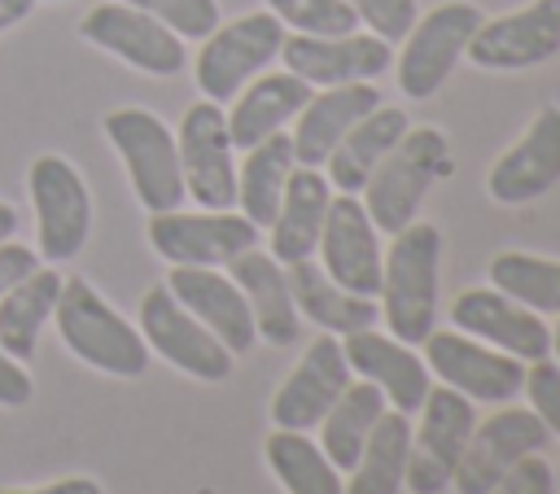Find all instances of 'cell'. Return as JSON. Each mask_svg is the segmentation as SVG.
Wrapping results in <instances>:
<instances>
[{
  "label": "cell",
  "mask_w": 560,
  "mask_h": 494,
  "mask_svg": "<svg viewBox=\"0 0 560 494\" xmlns=\"http://www.w3.org/2000/svg\"><path fill=\"white\" fill-rule=\"evenodd\" d=\"M455 170V153L442 127L420 122L398 136V144L376 162L368 184L359 188V201L381 236L402 232L411 219H420V201L433 184H442Z\"/></svg>",
  "instance_id": "obj_1"
},
{
  "label": "cell",
  "mask_w": 560,
  "mask_h": 494,
  "mask_svg": "<svg viewBox=\"0 0 560 494\" xmlns=\"http://www.w3.org/2000/svg\"><path fill=\"white\" fill-rule=\"evenodd\" d=\"M438 262H442V232L433 223L411 219L402 232L389 236V249L381 254V289H376V310L389 337L420 345L433 332Z\"/></svg>",
  "instance_id": "obj_2"
},
{
  "label": "cell",
  "mask_w": 560,
  "mask_h": 494,
  "mask_svg": "<svg viewBox=\"0 0 560 494\" xmlns=\"http://www.w3.org/2000/svg\"><path fill=\"white\" fill-rule=\"evenodd\" d=\"M52 319H57V332L66 341V350L105 372V376H144L149 367V345L140 337V328H131L83 275H70L61 280V293H57V306H52Z\"/></svg>",
  "instance_id": "obj_3"
},
{
  "label": "cell",
  "mask_w": 560,
  "mask_h": 494,
  "mask_svg": "<svg viewBox=\"0 0 560 494\" xmlns=\"http://www.w3.org/2000/svg\"><path fill=\"white\" fill-rule=\"evenodd\" d=\"M105 136L114 144V153L127 166L131 192L149 214L162 210H179L184 205V170H179V149H175V131L140 105H122L105 114Z\"/></svg>",
  "instance_id": "obj_4"
},
{
  "label": "cell",
  "mask_w": 560,
  "mask_h": 494,
  "mask_svg": "<svg viewBox=\"0 0 560 494\" xmlns=\"http://www.w3.org/2000/svg\"><path fill=\"white\" fill-rule=\"evenodd\" d=\"M481 9L472 0H442L429 13H416L402 48L394 57V79L407 101H429L442 92L451 70L464 61L472 31L481 26Z\"/></svg>",
  "instance_id": "obj_5"
},
{
  "label": "cell",
  "mask_w": 560,
  "mask_h": 494,
  "mask_svg": "<svg viewBox=\"0 0 560 494\" xmlns=\"http://www.w3.org/2000/svg\"><path fill=\"white\" fill-rule=\"evenodd\" d=\"M284 44V26L276 13L258 9V13H241L232 22H219L206 39L201 52L192 61V79L197 92L214 105H228L254 74H262Z\"/></svg>",
  "instance_id": "obj_6"
},
{
  "label": "cell",
  "mask_w": 560,
  "mask_h": 494,
  "mask_svg": "<svg viewBox=\"0 0 560 494\" xmlns=\"http://www.w3.org/2000/svg\"><path fill=\"white\" fill-rule=\"evenodd\" d=\"M477 424V411L464 393L451 385H429L416 424H411V446H407V481L402 490L411 494H442L451 485V472L468 446V433Z\"/></svg>",
  "instance_id": "obj_7"
},
{
  "label": "cell",
  "mask_w": 560,
  "mask_h": 494,
  "mask_svg": "<svg viewBox=\"0 0 560 494\" xmlns=\"http://www.w3.org/2000/svg\"><path fill=\"white\" fill-rule=\"evenodd\" d=\"M424 367L438 385H451L468 402H512L525 385V363L459 332V328H433L420 341Z\"/></svg>",
  "instance_id": "obj_8"
},
{
  "label": "cell",
  "mask_w": 560,
  "mask_h": 494,
  "mask_svg": "<svg viewBox=\"0 0 560 494\" xmlns=\"http://www.w3.org/2000/svg\"><path fill=\"white\" fill-rule=\"evenodd\" d=\"M26 188L35 205L39 254L48 258V267L70 262L88 245V232H92V197H88L83 175L61 153H39L26 170Z\"/></svg>",
  "instance_id": "obj_9"
},
{
  "label": "cell",
  "mask_w": 560,
  "mask_h": 494,
  "mask_svg": "<svg viewBox=\"0 0 560 494\" xmlns=\"http://www.w3.org/2000/svg\"><path fill=\"white\" fill-rule=\"evenodd\" d=\"M140 337H144L149 354L166 358L171 367H179L192 380H210L214 385V380L232 376L236 354L197 315H188L166 284H153L140 297Z\"/></svg>",
  "instance_id": "obj_10"
},
{
  "label": "cell",
  "mask_w": 560,
  "mask_h": 494,
  "mask_svg": "<svg viewBox=\"0 0 560 494\" xmlns=\"http://www.w3.org/2000/svg\"><path fill=\"white\" fill-rule=\"evenodd\" d=\"M175 149H179L184 192L201 210H232L236 205V144L228 136L223 105L206 96L188 105L175 131Z\"/></svg>",
  "instance_id": "obj_11"
},
{
  "label": "cell",
  "mask_w": 560,
  "mask_h": 494,
  "mask_svg": "<svg viewBox=\"0 0 560 494\" xmlns=\"http://www.w3.org/2000/svg\"><path fill=\"white\" fill-rule=\"evenodd\" d=\"M149 245L171 267H228L258 245V227L241 210H162L149 214Z\"/></svg>",
  "instance_id": "obj_12"
},
{
  "label": "cell",
  "mask_w": 560,
  "mask_h": 494,
  "mask_svg": "<svg viewBox=\"0 0 560 494\" xmlns=\"http://www.w3.org/2000/svg\"><path fill=\"white\" fill-rule=\"evenodd\" d=\"M79 35L88 44L114 52L131 70L153 74V79H171V74H179L188 66L184 39L171 26H162L158 17H149V13H140V9H131L122 0L88 9V17L79 22Z\"/></svg>",
  "instance_id": "obj_13"
},
{
  "label": "cell",
  "mask_w": 560,
  "mask_h": 494,
  "mask_svg": "<svg viewBox=\"0 0 560 494\" xmlns=\"http://www.w3.org/2000/svg\"><path fill=\"white\" fill-rule=\"evenodd\" d=\"M547 437H551V433L542 428V420H538L534 411L503 402V411H490V420L472 424L468 446H464V455H459V463H455V472H451L455 494H490L494 481H499L512 463H521L525 455L542 450Z\"/></svg>",
  "instance_id": "obj_14"
},
{
  "label": "cell",
  "mask_w": 560,
  "mask_h": 494,
  "mask_svg": "<svg viewBox=\"0 0 560 494\" xmlns=\"http://www.w3.org/2000/svg\"><path fill=\"white\" fill-rule=\"evenodd\" d=\"M560 52V0H529L525 9L481 17L468 39L477 70H534Z\"/></svg>",
  "instance_id": "obj_15"
},
{
  "label": "cell",
  "mask_w": 560,
  "mask_h": 494,
  "mask_svg": "<svg viewBox=\"0 0 560 494\" xmlns=\"http://www.w3.org/2000/svg\"><path fill=\"white\" fill-rule=\"evenodd\" d=\"M280 61L289 74H298L311 87H337V83H372L394 66V48L372 31L350 35H284Z\"/></svg>",
  "instance_id": "obj_16"
},
{
  "label": "cell",
  "mask_w": 560,
  "mask_h": 494,
  "mask_svg": "<svg viewBox=\"0 0 560 494\" xmlns=\"http://www.w3.org/2000/svg\"><path fill=\"white\" fill-rule=\"evenodd\" d=\"M560 184V105H538L529 127L494 157L486 175V192L499 205L538 201Z\"/></svg>",
  "instance_id": "obj_17"
},
{
  "label": "cell",
  "mask_w": 560,
  "mask_h": 494,
  "mask_svg": "<svg viewBox=\"0 0 560 494\" xmlns=\"http://www.w3.org/2000/svg\"><path fill=\"white\" fill-rule=\"evenodd\" d=\"M350 385V363L341 354V337L319 332L302 358L289 367V376L276 385L271 393V428H298L311 433L324 411L341 398V389Z\"/></svg>",
  "instance_id": "obj_18"
},
{
  "label": "cell",
  "mask_w": 560,
  "mask_h": 494,
  "mask_svg": "<svg viewBox=\"0 0 560 494\" xmlns=\"http://www.w3.org/2000/svg\"><path fill=\"white\" fill-rule=\"evenodd\" d=\"M451 328H459L521 363L547 358V350H551V324L542 315H534L529 306L512 302L508 293H499L494 284L464 289L451 302Z\"/></svg>",
  "instance_id": "obj_19"
},
{
  "label": "cell",
  "mask_w": 560,
  "mask_h": 494,
  "mask_svg": "<svg viewBox=\"0 0 560 494\" xmlns=\"http://www.w3.org/2000/svg\"><path fill=\"white\" fill-rule=\"evenodd\" d=\"M319 267L350 293L376 297L381 289V232L354 192H332L319 232Z\"/></svg>",
  "instance_id": "obj_20"
},
{
  "label": "cell",
  "mask_w": 560,
  "mask_h": 494,
  "mask_svg": "<svg viewBox=\"0 0 560 494\" xmlns=\"http://www.w3.org/2000/svg\"><path fill=\"white\" fill-rule=\"evenodd\" d=\"M341 354L350 363V376L376 385L394 411H402V415L420 411V402L433 385L420 345H407V341H398V337H389L372 324V328H359V332L341 337Z\"/></svg>",
  "instance_id": "obj_21"
},
{
  "label": "cell",
  "mask_w": 560,
  "mask_h": 494,
  "mask_svg": "<svg viewBox=\"0 0 560 494\" xmlns=\"http://www.w3.org/2000/svg\"><path fill=\"white\" fill-rule=\"evenodd\" d=\"M166 289L175 293V302L197 315L232 354H245L258 332H254V315L249 302L241 293V284L232 275H223L219 267H171Z\"/></svg>",
  "instance_id": "obj_22"
},
{
  "label": "cell",
  "mask_w": 560,
  "mask_h": 494,
  "mask_svg": "<svg viewBox=\"0 0 560 494\" xmlns=\"http://www.w3.org/2000/svg\"><path fill=\"white\" fill-rule=\"evenodd\" d=\"M381 105V92L372 83H337V87H315L311 101L298 109L293 118V157L298 166H324L328 153L337 149V140L368 114Z\"/></svg>",
  "instance_id": "obj_23"
},
{
  "label": "cell",
  "mask_w": 560,
  "mask_h": 494,
  "mask_svg": "<svg viewBox=\"0 0 560 494\" xmlns=\"http://www.w3.org/2000/svg\"><path fill=\"white\" fill-rule=\"evenodd\" d=\"M328 201H332V184L319 166H293L289 170V184H284V197H280V210L271 219V258L280 267H293L302 258H315V245H319V232H324V219H328Z\"/></svg>",
  "instance_id": "obj_24"
},
{
  "label": "cell",
  "mask_w": 560,
  "mask_h": 494,
  "mask_svg": "<svg viewBox=\"0 0 560 494\" xmlns=\"http://www.w3.org/2000/svg\"><path fill=\"white\" fill-rule=\"evenodd\" d=\"M228 275L241 284V293H245V302H249L258 341L280 345V350L293 345L298 332H302V315H298V306H293L289 271H284L271 254H262V249L254 245V249H245V254H236V258L228 262Z\"/></svg>",
  "instance_id": "obj_25"
},
{
  "label": "cell",
  "mask_w": 560,
  "mask_h": 494,
  "mask_svg": "<svg viewBox=\"0 0 560 494\" xmlns=\"http://www.w3.org/2000/svg\"><path fill=\"white\" fill-rule=\"evenodd\" d=\"M311 92H315V87L302 83V79L289 74V70L254 74V79L232 96V109L223 114L232 144L245 153V149H254L258 140L284 131V127L298 118V109L311 101Z\"/></svg>",
  "instance_id": "obj_26"
},
{
  "label": "cell",
  "mask_w": 560,
  "mask_h": 494,
  "mask_svg": "<svg viewBox=\"0 0 560 494\" xmlns=\"http://www.w3.org/2000/svg\"><path fill=\"white\" fill-rule=\"evenodd\" d=\"M411 127V118H407V109L402 105H376V109H368L341 140H337V149L328 153V162L319 166L324 175H328V184H332V192H354L359 197V188L368 184V175L376 170V162L398 144V136Z\"/></svg>",
  "instance_id": "obj_27"
},
{
  "label": "cell",
  "mask_w": 560,
  "mask_h": 494,
  "mask_svg": "<svg viewBox=\"0 0 560 494\" xmlns=\"http://www.w3.org/2000/svg\"><path fill=\"white\" fill-rule=\"evenodd\" d=\"M289 271V289H293V306L302 319H311L319 332L328 337H350L359 328H372L381 319L376 297H359L350 289H341L324 267H315V258H302Z\"/></svg>",
  "instance_id": "obj_28"
},
{
  "label": "cell",
  "mask_w": 560,
  "mask_h": 494,
  "mask_svg": "<svg viewBox=\"0 0 560 494\" xmlns=\"http://www.w3.org/2000/svg\"><path fill=\"white\" fill-rule=\"evenodd\" d=\"M293 166H298V157H293L289 131H276V136L258 140L254 149H245V162L236 166V205L258 232L271 227Z\"/></svg>",
  "instance_id": "obj_29"
},
{
  "label": "cell",
  "mask_w": 560,
  "mask_h": 494,
  "mask_svg": "<svg viewBox=\"0 0 560 494\" xmlns=\"http://www.w3.org/2000/svg\"><path fill=\"white\" fill-rule=\"evenodd\" d=\"M407 446H411V415L385 407L359 459L350 463L341 494H398L407 481Z\"/></svg>",
  "instance_id": "obj_30"
},
{
  "label": "cell",
  "mask_w": 560,
  "mask_h": 494,
  "mask_svg": "<svg viewBox=\"0 0 560 494\" xmlns=\"http://www.w3.org/2000/svg\"><path fill=\"white\" fill-rule=\"evenodd\" d=\"M61 271L52 267H35L31 275H22L4 297H0V345L26 363L35 354V341L44 332V324L52 319L57 293H61Z\"/></svg>",
  "instance_id": "obj_31"
},
{
  "label": "cell",
  "mask_w": 560,
  "mask_h": 494,
  "mask_svg": "<svg viewBox=\"0 0 560 494\" xmlns=\"http://www.w3.org/2000/svg\"><path fill=\"white\" fill-rule=\"evenodd\" d=\"M385 393L376 389V385H368V380H350L346 389H341V398L324 411V420L315 424L319 428V450L332 459V468L346 477L350 472V463L359 459V450H363V442H368V433L376 428V420L385 415Z\"/></svg>",
  "instance_id": "obj_32"
},
{
  "label": "cell",
  "mask_w": 560,
  "mask_h": 494,
  "mask_svg": "<svg viewBox=\"0 0 560 494\" xmlns=\"http://www.w3.org/2000/svg\"><path fill=\"white\" fill-rule=\"evenodd\" d=\"M262 459L284 494H341L346 477L332 468L319 442L298 428H271L262 442Z\"/></svg>",
  "instance_id": "obj_33"
},
{
  "label": "cell",
  "mask_w": 560,
  "mask_h": 494,
  "mask_svg": "<svg viewBox=\"0 0 560 494\" xmlns=\"http://www.w3.org/2000/svg\"><path fill=\"white\" fill-rule=\"evenodd\" d=\"M490 284L534 315H560V258L499 249L490 258Z\"/></svg>",
  "instance_id": "obj_34"
},
{
  "label": "cell",
  "mask_w": 560,
  "mask_h": 494,
  "mask_svg": "<svg viewBox=\"0 0 560 494\" xmlns=\"http://www.w3.org/2000/svg\"><path fill=\"white\" fill-rule=\"evenodd\" d=\"M267 13L280 17L293 35H350L359 31V17L346 0H267Z\"/></svg>",
  "instance_id": "obj_35"
},
{
  "label": "cell",
  "mask_w": 560,
  "mask_h": 494,
  "mask_svg": "<svg viewBox=\"0 0 560 494\" xmlns=\"http://www.w3.org/2000/svg\"><path fill=\"white\" fill-rule=\"evenodd\" d=\"M162 26H171L179 39H206L219 26V0H122Z\"/></svg>",
  "instance_id": "obj_36"
},
{
  "label": "cell",
  "mask_w": 560,
  "mask_h": 494,
  "mask_svg": "<svg viewBox=\"0 0 560 494\" xmlns=\"http://www.w3.org/2000/svg\"><path fill=\"white\" fill-rule=\"evenodd\" d=\"M529 411L542 420L547 433L560 437V367L551 358H534L525 363V385H521Z\"/></svg>",
  "instance_id": "obj_37"
},
{
  "label": "cell",
  "mask_w": 560,
  "mask_h": 494,
  "mask_svg": "<svg viewBox=\"0 0 560 494\" xmlns=\"http://www.w3.org/2000/svg\"><path fill=\"white\" fill-rule=\"evenodd\" d=\"M350 4V13L359 17V26H368L372 35H381L385 44H394V39H402L407 31H411V22H416V0H346Z\"/></svg>",
  "instance_id": "obj_38"
},
{
  "label": "cell",
  "mask_w": 560,
  "mask_h": 494,
  "mask_svg": "<svg viewBox=\"0 0 560 494\" xmlns=\"http://www.w3.org/2000/svg\"><path fill=\"white\" fill-rule=\"evenodd\" d=\"M490 494H556V468L542 459V450H534L521 463H512Z\"/></svg>",
  "instance_id": "obj_39"
},
{
  "label": "cell",
  "mask_w": 560,
  "mask_h": 494,
  "mask_svg": "<svg viewBox=\"0 0 560 494\" xmlns=\"http://www.w3.org/2000/svg\"><path fill=\"white\" fill-rule=\"evenodd\" d=\"M31 402V376H26V363H18L4 345H0V407H26Z\"/></svg>",
  "instance_id": "obj_40"
},
{
  "label": "cell",
  "mask_w": 560,
  "mask_h": 494,
  "mask_svg": "<svg viewBox=\"0 0 560 494\" xmlns=\"http://www.w3.org/2000/svg\"><path fill=\"white\" fill-rule=\"evenodd\" d=\"M39 267V254L31 249V245H22V240H0V297L22 280V275H31Z\"/></svg>",
  "instance_id": "obj_41"
},
{
  "label": "cell",
  "mask_w": 560,
  "mask_h": 494,
  "mask_svg": "<svg viewBox=\"0 0 560 494\" xmlns=\"http://www.w3.org/2000/svg\"><path fill=\"white\" fill-rule=\"evenodd\" d=\"M0 494H105L92 477H61L52 485H39V490H0Z\"/></svg>",
  "instance_id": "obj_42"
},
{
  "label": "cell",
  "mask_w": 560,
  "mask_h": 494,
  "mask_svg": "<svg viewBox=\"0 0 560 494\" xmlns=\"http://www.w3.org/2000/svg\"><path fill=\"white\" fill-rule=\"evenodd\" d=\"M31 9H35V0H0V31L18 26V22H22Z\"/></svg>",
  "instance_id": "obj_43"
},
{
  "label": "cell",
  "mask_w": 560,
  "mask_h": 494,
  "mask_svg": "<svg viewBox=\"0 0 560 494\" xmlns=\"http://www.w3.org/2000/svg\"><path fill=\"white\" fill-rule=\"evenodd\" d=\"M13 236H18V210L0 201V240H13Z\"/></svg>",
  "instance_id": "obj_44"
},
{
  "label": "cell",
  "mask_w": 560,
  "mask_h": 494,
  "mask_svg": "<svg viewBox=\"0 0 560 494\" xmlns=\"http://www.w3.org/2000/svg\"><path fill=\"white\" fill-rule=\"evenodd\" d=\"M547 358L560 367V315H556V324H551V350H547Z\"/></svg>",
  "instance_id": "obj_45"
}]
</instances>
